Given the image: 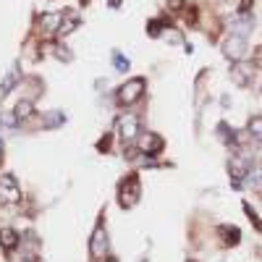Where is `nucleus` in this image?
I'll return each mask as SVG.
<instances>
[{"instance_id": "7", "label": "nucleus", "mask_w": 262, "mask_h": 262, "mask_svg": "<svg viewBox=\"0 0 262 262\" xmlns=\"http://www.w3.org/2000/svg\"><path fill=\"white\" fill-rule=\"evenodd\" d=\"M139 149L144 152V155H155V152L163 149V139L158 134H142V139H139Z\"/></svg>"}, {"instance_id": "25", "label": "nucleus", "mask_w": 262, "mask_h": 262, "mask_svg": "<svg viewBox=\"0 0 262 262\" xmlns=\"http://www.w3.org/2000/svg\"><path fill=\"white\" fill-rule=\"evenodd\" d=\"M13 262H34V257H29V254H24V257H16Z\"/></svg>"}, {"instance_id": "1", "label": "nucleus", "mask_w": 262, "mask_h": 262, "mask_svg": "<svg viewBox=\"0 0 262 262\" xmlns=\"http://www.w3.org/2000/svg\"><path fill=\"white\" fill-rule=\"evenodd\" d=\"M142 197V183H139V176L131 173L126 176V181L121 183V192H118V199H121V207H134Z\"/></svg>"}, {"instance_id": "16", "label": "nucleus", "mask_w": 262, "mask_h": 262, "mask_svg": "<svg viewBox=\"0 0 262 262\" xmlns=\"http://www.w3.org/2000/svg\"><path fill=\"white\" fill-rule=\"evenodd\" d=\"M220 236L226 239L223 244H231V246H234V244H239V236H241V234H239V228H228V226H223V228H220Z\"/></svg>"}, {"instance_id": "26", "label": "nucleus", "mask_w": 262, "mask_h": 262, "mask_svg": "<svg viewBox=\"0 0 262 262\" xmlns=\"http://www.w3.org/2000/svg\"><path fill=\"white\" fill-rule=\"evenodd\" d=\"M252 0H241V13H246V8H249Z\"/></svg>"}, {"instance_id": "13", "label": "nucleus", "mask_w": 262, "mask_h": 262, "mask_svg": "<svg viewBox=\"0 0 262 262\" xmlns=\"http://www.w3.org/2000/svg\"><path fill=\"white\" fill-rule=\"evenodd\" d=\"M19 82V66H13L8 73H6V79H3V84H0V97H6L8 92L13 89V84Z\"/></svg>"}, {"instance_id": "12", "label": "nucleus", "mask_w": 262, "mask_h": 262, "mask_svg": "<svg viewBox=\"0 0 262 262\" xmlns=\"http://www.w3.org/2000/svg\"><path fill=\"white\" fill-rule=\"evenodd\" d=\"M79 16H76V13H63V21H60V29H58V34L60 37H66V34H71L76 26H79Z\"/></svg>"}, {"instance_id": "3", "label": "nucleus", "mask_w": 262, "mask_h": 262, "mask_svg": "<svg viewBox=\"0 0 262 262\" xmlns=\"http://www.w3.org/2000/svg\"><path fill=\"white\" fill-rule=\"evenodd\" d=\"M118 134H121L123 142H134L136 136H139V118L131 116V113L121 116L118 118Z\"/></svg>"}, {"instance_id": "8", "label": "nucleus", "mask_w": 262, "mask_h": 262, "mask_svg": "<svg viewBox=\"0 0 262 262\" xmlns=\"http://www.w3.org/2000/svg\"><path fill=\"white\" fill-rule=\"evenodd\" d=\"M228 171H231V176H234L236 181H241V178H246L249 176V160L246 158H231V165H228Z\"/></svg>"}, {"instance_id": "5", "label": "nucleus", "mask_w": 262, "mask_h": 262, "mask_svg": "<svg viewBox=\"0 0 262 262\" xmlns=\"http://www.w3.org/2000/svg\"><path fill=\"white\" fill-rule=\"evenodd\" d=\"M105 252H107V234H105V226L100 223L97 228H95V234H92V241H89V254L92 257H105Z\"/></svg>"}, {"instance_id": "20", "label": "nucleus", "mask_w": 262, "mask_h": 262, "mask_svg": "<svg viewBox=\"0 0 262 262\" xmlns=\"http://www.w3.org/2000/svg\"><path fill=\"white\" fill-rule=\"evenodd\" d=\"M0 121H3L8 129H13V126L19 123V116H16V113H0Z\"/></svg>"}, {"instance_id": "2", "label": "nucleus", "mask_w": 262, "mask_h": 262, "mask_svg": "<svg viewBox=\"0 0 262 262\" xmlns=\"http://www.w3.org/2000/svg\"><path fill=\"white\" fill-rule=\"evenodd\" d=\"M144 87H147V82H144V79H129L126 84H123V87L118 89V100H121L123 105H134V102H139V100H142V95H144Z\"/></svg>"}, {"instance_id": "24", "label": "nucleus", "mask_w": 262, "mask_h": 262, "mask_svg": "<svg viewBox=\"0 0 262 262\" xmlns=\"http://www.w3.org/2000/svg\"><path fill=\"white\" fill-rule=\"evenodd\" d=\"M55 55H58V58H63V60H71L68 50H66V48H60V45H55Z\"/></svg>"}, {"instance_id": "4", "label": "nucleus", "mask_w": 262, "mask_h": 262, "mask_svg": "<svg viewBox=\"0 0 262 262\" xmlns=\"http://www.w3.org/2000/svg\"><path fill=\"white\" fill-rule=\"evenodd\" d=\"M0 199H6V202H11V205L21 199V189H19L16 178H13L11 173L0 176Z\"/></svg>"}, {"instance_id": "15", "label": "nucleus", "mask_w": 262, "mask_h": 262, "mask_svg": "<svg viewBox=\"0 0 262 262\" xmlns=\"http://www.w3.org/2000/svg\"><path fill=\"white\" fill-rule=\"evenodd\" d=\"M13 113H16V116H19V121H24V118H29V116H32V113H34V105H32V100H21V102L16 105V110H13Z\"/></svg>"}, {"instance_id": "22", "label": "nucleus", "mask_w": 262, "mask_h": 262, "mask_svg": "<svg viewBox=\"0 0 262 262\" xmlns=\"http://www.w3.org/2000/svg\"><path fill=\"white\" fill-rule=\"evenodd\" d=\"M244 212H246V215H249V218L254 220V226H257V228H262V223H259V218H257V212H254L249 205H246V202H244Z\"/></svg>"}, {"instance_id": "23", "label": "nucleus", "mask_w": 262, "mask_h": 262, "mask_svg": "<svg viewBox=\"0 0 262 262\" xmlns=\"http://www.w3.org/2000/svg\"><path fill=\"white\" fill-rule=\"evenodd\" d=\"M160 26H163L160 21H149V26H147V29H149V34H152V37H158V34H160Z\"/></svg>"}, {"instance_id": "21", "label": "nucleus", "mask_w": 262, "mask_h": 262, "mask_svg": "<svg viewBox=\"0 0 262 262\" xmlns=\"http://www.w3.org/2000/svg\"><path fill=\"white\" fill-rule=\"evenodd\" d=\"M113 63H116V68H118V71H129V60L123 58V55H118V53L113 55Z\"/></svg>"}, {"instance_id": "14", "label": "nucleus", "mask_w": 262, "mask_h": 262, "mask_svg": "<svg viewBox=\"0 0 262 262\" xmlns=\"http://www.w3.org/2000/svg\"><path fill=\"white\" fill-rule=\"evenodd\" d=\"M60 21H63V13H48V16H42L45 32H58V29H60Z\"/></svg>"}, {"instance_id": "17", "label": "nucleus", "mask_w": 262, "mask_h": 262, "mask_svg": "<svg viewBox=\"0 0 262 262\" xmlns=\"http://www.w3.org/2000/svg\"><path fill=\"white\" fill-rule=\"evenodd\" d=\"M249 134L254 136V142L262 144V116H257V118L249 121Z\"/></svg>"}, {"instance_id": "19", "label": "nucleus", "mask_w": 262, "mask_h": 262, "mask_svg": "<svg viewBox=\"0 0 262 262\" xmlns=\"http://www.w3.org/2000/svg\"><path fill=\"white\" fill-rule=\"evenodd\" d=\"M249 181V186H254V189H262V171H249V176H246Z\"/></svg>"}, {"instance_id": "18", "label": "nucleus", "mask_w": 262, "mask_h": 262, "mask_svg": "<svg viewBox=\"0 0 262 262\" xmlns=\"http://www.w3.org/2000/svg\"><path fill=\"white\" fill-rule=\"evenodd\" d=\"M66 121V116H60V113H48L42 118V126L45 129H53V126H58V123H63Z\"/></svg>"}, {"instance_id": "9", "label": "nucleus", "mask_w": 262, "mask_h": 262, "mask_svg": "<svg viewBox=\"0 0 262 262\" xmlns=\"http://www.w3.org/2000/svg\"><path fill=\"white\" fill-rule=\"evenodd\" d=\"M252 68L249 66H244L241 60H236V66H234V71H231V76H234V82L239 84V87H244V84H249V79H252Z\"/></svg>"}, {"instance_id": "27", "label": "nucleus", "mask_w": 262, "mask_h": 262, "mask_svg": "<svg viewBox=\"0 0 262 262\" xmlns=\"http://www.w3.org/2000/svg\"><path fill=\"white\" fill-rule=\"evenodd\" d=\"M105 262H118V259H113V257H110V259H105Z\"/></svg>"}, {"instance_id": "6", "label": "nucleus", "mask_w": 262, "mask_h": 262, "mask_svg": "<svg viewBox=\"0 0 262 262\" xmlns=\"http://www.w3.org/2000/svg\"><path fill=\"white\" fill-rule=\"evenodd\" d=\"M223 53H226V58H231V60H241V58L246 55V42H244V37H239V34L228 37V40L223 42Z\"/></svg>"}, {"instance_id": "11", "label": "nucleus", "mask_w": 262, "mask_h": 262, "mask_svg": "<svg viewBox=\"0 0 262 262\" xmlns=\"http://www.w3.org/2000/svg\"><path fill=\"white\" fill-rule=\"evenodd\" d=\"M19 244V234L13 228H0V246H3L6 252H11L13 246Z\"/></svg>"}, {"instance_id": "10", "label": "nucleus", "mask_w": 262, "mask_h": 262, "mask_svg": "<svg viewBox=\"0 0 262 262\" xmlns=\"http://www.w3.org/2000/svg\"><path fill=\"white\" fill-rule=\"evenodd\" d=\"M252 26H254V21H252L249 13H241V19H236L234 24H231V29H234V32H236L239 37L249 34V32H252Z\"/></svg>"}]
</instances>
